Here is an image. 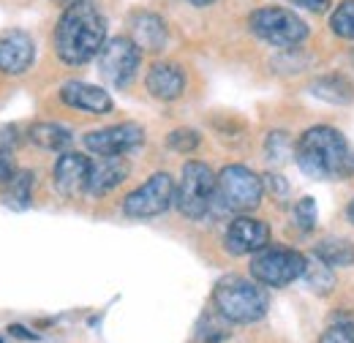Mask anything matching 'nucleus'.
I'll return each instance as SVG.
<instances>
[{"label":"nucleus","instance_id":"nucleus-17","mask_svg":"<svg viewBox=\"0 0 354 343\" xmlns=\"http://www.w3.org/2000/svg\"><path fill=\"white\" fill-rule=\"evenodd\" d=\"M131 39L145 52H158L167 46V22L153 11H136L131 17Z\"/></svg>","mask_w":354,"mask_h":343},{"label":"nucleus","instance_id":"nucleus-15","mask_svg":"<svg viewBox=\"0 0 354 343\" xmlns=\"http://www.w3.org/2000/svg\"><path fill=\"white\" fill-rule=\"evenodd\" d=\"M129 161L123 156H101L93 167H90V183L88 196H106L109 191H115L126 177H129Z\"/></svg>","mask_w":354,"mask_h":343},{"label":"nucleus","instance_id":"nucleus-29","mask_svg":"<svg viewBox=\"0 0 354 343\" xmlns=\"http://www.w3.org/2000/svg\"><path fill=\"white\" fill-rule=\"evenodd\" d=\"M17 142H19V133H17L14 126L0 129V150H3V153H11V150L17 147Z\"/></svg>","mask_w":354,"mask_h":343},{"label":"nucleus","instance_id":"nucleus-16","mask_svg":"<svg viewBox=\"0 0 354 343\" xmlns=\"http://www.w3.org/2000/svg\"><path fill=\"white\" fill-rule=\"evenodd\" d=\"M147 93L158 101H175L185 93V74L177 63H156L145 77Z\"/></svg>","mask_w":354,"mask_h":343},{"label":"nucleus","instance_id":"nucleus-23","mask_svg":"<svg viewBox=\"0 0 354 343\" xmlns=\"http://www.w3.org/2000/svg\"><path fill=\"white\" fill-rule=\"evenodd\" d=\"M330 30L338 39L354 41V0H341L330 14Z\"/></svg>","mask_w":354,"mask_h":343},{"label":"nucleus","instance_id":"nucleus-7","mask_svg":"<svg viewBox=\"0 0 354 343\" xmlns=\"http://www.w3.org/2000/svg\"><path fill=\"white\" fill-rule=\"evenodd\" d=\"M216 199H221L226 210L234 213H251L265 199V180L254 169L243 164H229L218 172V188Z\"/></svg>","mask_w":354,"mask_h":343},{"label":"nucleus","instance_id":"nucleus-25","mask_svg":"<svg viewBox=\"0 0 354 343\" xmlns=\"http://www.w3.org/2000/svg\"><path fill=\"white\" fill-rule=\"evenodd\" d=\"M199 142L202 139H199V133L194 129H175L167 136V147L175 150V153H183V156L185 153H194L199 147Z\"/></svg>","mask_w":354,"mask_h":343},{"label":"nucleus","instance_id":"nucleus-8","mask_svg":"<svg viewBox=\"0 0 354 343\" xmlns=\"http://www.w3.org/2000/svg\"><path fill=\"white\" fill-rule=\"evenodd\" d=\"M175 188L169 172H156L123 199V213L129 218H156L167 213L175 205Z\"/></svg>","mask_w":354,"mask_h":343},{"label":"nucleus","instance_id":"nucleus-11","mask_svg":"<svg viewBox=\"0 0 354 343\" xmlns=\"http://www.w3.org/2000/svg\"><path fill=\"white\" fill-rule=\"evenodd\" d=\"M145 142V129L136 123H120L109 129L88 131L85 133V147L93 156H126L136 150Z\"/></svg>","mask_w":354,"mask_h":343},{"label":"nucleus","instance_id":"nucleus-12","mask_svg":"<svg viewBox=\"0 0 354 343\" xmlns=\"http://www.w3.org/2000/svg\"><path fill=\"white\" fill-rule=\"evenodd\" d=\"M90 167H93V161H90L88 156H82V153H63L55 161V169H52V183H55L57 194L66 196V199H77L80 194H88Z\"/></svg>","mask_w":354,"mask_h":343},{"label":"nucleus","instance_id":"nucleus-9","mask_svg":"<svg viewBox=\"0 0 354 343\" xmlns=\"http://www.w3.org/2000/svg\"><path fill=\"white\" fill-rule=\"evenodd\" d=\"M139 63H142V49L129 36L109 39L98 55V71H101L104 82H109L118 90L131 85L136 71H139Z\"/></svg>","mask_w":354,"mask_h":343},{"label":"nucleus","instance_id":"nucleus-4","mask_svg":"<svg viewBox=\"0 0 354 343\" xmlns=\"http://www.w3.org/2000/svg\"><path fill=\"white\" fill-rule=\"evenodd\" d=\"M218 174L210 169L205 161H188L183 164L180 183L175 188V207L185 218L199 221L210 213V205L216 202Z\"/></svg>","mask_w":354,"mask_h":343},{"label":"nucleus","instance_id":"nucleus-21","mask_svg":"<svg viewBox=\"0 0 354 343\" xmlns=\"http://www.w3.org/2000/svg\"><path fill=\"white\" fill-rule=\"evenodd\" d=\"M28 136L41 150H55V153L66 150L71 145V139H74L71 131L66 129V126H60V123H36V126H30Z\"/></svg>","mask_w":354,"mask_h":343},{"label":"nucleus","instance_id":"nucleus-13","mask_svg":"<svg viewBox=\"0 0 354 343\" xmlns=\"http://www.w3.org/2000/svg\"><path fill=\"white\" fill-rule=\"evenodd\" d=\"M33 60H36V44L30 39V33L14 28L0 36V71L3 74L19 77L33 66Z\"/></svg>","mask_w":354,"mask_h":343},{"label":"nucleus","instance_id":"nucleus-2","mask_svg":"<svg viewBox=\"0 0 354 343\" xmlns=\"http://www.w3.org/2000/svg\"><path fill=\"white\" fill-rule=\"evenodd\" d=\"M106 44V19L90 3L80 0L63 11L55 28V52L66 66H85Z\"/></svg>","mask_w":354,"mask_h":343},{"label":"nucleus","instance_id":"nucleus-19","mask_svg":"<svg viewBox=\"0 0 354 343\" xmlns=\"http://www.w3.org/2000/svg\"><path fill=\"white\" fill-rule=\"evenodd\" d=\"M33 185H36V174L30 169H19L8 183H6V207L11 210H28L33 202Z\"/></svg>","mask_w":354,"mask_h":343},{"label":"nucleus","instance_id":"nucleus-22","mask_svg":"<svg viewBox=\"0 0 354 343\" xmlns=\"http://www.w3.org/2000/svg\"><path fill=\"white\" fill-rule=\"evenodd\" d=\"M306 286H308L313 295L319 297H327L335 292V272L330 264H324L322 259H308V267H306V275H303Z\"/></svg>","mask_w":354,"mask_h":343},{"label":"nucleus","instance_id":"nucleus-14","mask_svg":"<svg viewBox=\"0 0 354 343\" xmlns=\"http://www.w3.org/2000/svg\"><path fill=\"white\" fill-rule=\"evenodd\" d=\"M60 98L66 106L71 109H80V112H88V115H109L112 112V95L98 85H90V82H66L60 87Z\"/></svg>","mask_w":354,"mask_h":343},{"label":"nucleus","instance_id":"nucleus-34","mask_svg":"<svg viewBox=\"0 0 354 343\" xmlns=\"http://www.w3.org/2000/svg\"><path fill=\"white\" fill-rule=\"evenodd\" d=\"M346 218H349V221L354 223V199L349 202V207H346Z\"/></svg>","mask_w":354,"mask_h":343},{"label":"nucleus","instance_id":"nucleus-27","mask_svg":"<svg viewBox=\"0 0 354 343\" xmlns=\"http://www.w3.org/2000/svg\"><path fill=\"white\" fill-rule=\"evenodd\" d=\"M319 343H354V322L352 319H341V322L330 324L322 333Z\"/></svg>","mask_w":354,"mask_h":343},{"label":"nucleus","instance_id":"nucleus-35","mask_svg":"<svg viewBox=\"0 0 354 343\" xmlns=\"http://www.w3.org/2000/svg\"><path fill=\"white\" fill-rule=\"evenodd\" d=\"M55 3H60V6H66V8H68V6H74V3H80V0H55Z\"/></svg>","mask_w":354,"mask_h":343},{"label":"nucleus","instance_id":"nucleus-20","mask_svg":"<svg viewBox=\"0 0 354 343\" xmlns=\"http://www.w3.org/2000/svg\"><path fill=\"white\" fill-rule=\"evenodd\" d=\"M313 257L322 259L324 264L335 267H352L354 264V243L346 237H324L313 248Z\"/></svg>","mask_w":354,"mask_h":343},{"label":"nucleus","instance_id":"nucleus-3","mask_svg":"<svg viewBox=\"0 0 354 343\" xmlns=\"http://www.w3.org/2000/svg\"><path fill=\"white\" fill-rule=\"evenodd\" d=\"M213 308L229 324H254L265 319L270 297L262 289V284L240 275H229V278H221L213 289Z\"/></svg>","mask_w":354,"mask_h":343},{"label":"nucleus","instance_id":"nucleus-24","mask_svg":"<svg viewBox=\"0 0 354 343\" xmlns=\"http://www.w3.org/2000/svg\"><path fill=\"white\" fill-rule=\"evenodd\" d=\"M265 156H267V161L275 164V167L286 164L289 156H295V145H292V139L286 136V131H270V136H267V142H265Z\"/></svg>","mask_w":354,"mask_h":343},{"label":"nucleus","instance_id":"nucleus-31","mask_svg":"<svg viewBox=\"0 0 354 343\" xmlns=\"http://www.w3.org/2000/svg\"><path fill=\"white\" fill-rule=\"evenodd\" d=\"M289 3H295L297 8H306L310 14H324L330 8V0H289Z\"/></svg>","mask_w":354,"mask_h":343},{"label":"nucleus","instance_id":"nucleus-28","mask_svg":"<svg viewBox=\"0 0 354 343\" xmlns=\"http://www.w3.org/2000/svg\"><path fill=\"white\" fill-rule=\"evenodd\" d=\"M262 180H265V185L270 188V191H272V194H275V196H278V199H283V196L289 194V183H286V180H283L281 174L270 172V174H265Z\"/></svg>","mask_w":354,"mask_h":343},{"label":"nucleus","instance_id":"nucleus-10","mask_svg":"<svg viewBox=\"0 0 354 343\" xmlns=\"http://www.w3.org/2000/svg\"><path fill=\"white\" fill-rule=\"evenodd\" d=\"M223 245L232 257H254L270 245V226L259 218L237 215L223 234Z\"/></svg>","mask_w":354,"mask_h":343},{"label":"nucleus","instance_id":"nucleus-32","mask_svg":"<svg viewBox=\"0 0 354 343\" xmlns=\"http://www.w3.org/2000/svg\"><path fill=\"white\" fill-rule=\"evenodd\" d=\"M8 333H11V335H17V338H36L33 333H28V330H25V327H19V324H11V327H8Z\"/></svg>","mask_w":354,"mask_h":343},{"label":"nucleus","instance_id":"nucleus-30","mask_svg":"<svg viewBox=\"0 0 354 343\" xmlns=\"http://www.w3.org/2000/svg\"><path fill=\"white\" fill-rule=\"evenodd\" d=\"M14 174H17V167H14V161H11V153H3V150H0V185L8 183Z\"/></svg>","mask_w":354,"mask_h":343},{"label":"nucleus","instance_id":"nucleus-5","mask_svg":"<svg viewBox=\"0 0 354 343\" xmlns=\"http://www.w3.org/2000/svg\"><path fill=\"white\" fill-rule=\"evenodd\" d=\"M248 25H251L254 36H259L262 41L275 49H297L308 39V25L295 11L281 8V6L257 8L248 17Z\"/></svg>","mask_w":354,"mask_h":343},{"label":"nucleus","instance_id":"nucleus-26","mask_svg":"<svg viewBox=\"0 0 354 343\" xmlns=\"http://www.w3.org/2000/svg\"><path fill=\"white\" fill-rule=\"evenodd\" d=\"M292 218H295V226L300 232H313V226H316V202H313V196L297 199V205L292 210Z\"/></svg>","mask_w":354,"mask_h":343},{"label":"nucleus","instance_id":"nucleus-18","mask_svg":"<svg viewBox=\"0 0 354 343\" xmlns=\"http://www.w3.org/2000/svg\"><path fill=\"white\" fill-rule=\"evenodd\" d=\"M310 93L327 104L335 106H346L354 101V85L344 77V74H324L319 80L310 82Z\"/></svg>","mask_w":354,"mask_h":343},{"label":"nucleus","instance_id":"nucleus-33","mask_svg":"<svg viewBox=\"0 0 354 343\" xmlns=\"http://www.w3.org/2000/svg\"><path fill=\"white\" fill-rule=\"evenodd\" d=\"M188 3H191V6H199V8H202V6H210V3H216V0H188Z\"/></svg>","mask_w":354,"mask_h":343},{"label":"nucleus","instance_id":"nucleus-6","mask_svg":"<svg viewBox=\"0 0 354 343\" xmlns=\"http://www.w3.org/2000/svg\"><path fill=\"white\" fill-rule=\"evenodd\" d=\"M308 257L295 248H272L267 245L251 259V278L270 289H283L306 275Z\"/></svg>","mask_w":354,"mask_h":343},{"label":"nucleus","instance_id":"nucleus-1","mask_svg":"<svg viewBox=\"0 0 354 343\" xmlns=\"http://www.w3.org/2000/svg\"><path fill=\"white\" fill-rule=\"evenodd\" d=\"M295 161L310 180H346L354 174V153L333 126H313L295 142Z\"/></svg>","mask_w":354,"mask_h":343}]
</instances>
